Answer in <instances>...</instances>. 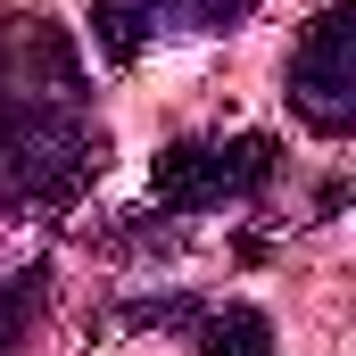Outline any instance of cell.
<instances>
[{
	"label": "cell",
	"mask_w": 356,
	"mask_h": 356,
	"mask_svg": "<svg viewBox=\"0 0 356 356\" xmlns=\"http://www.w3.org/2000/svg\"><path fill=\"white\" fill-rule=\"evenodd\" d=\"M108 166V133L83 99H0V207L67 216Z\"/></svg>",
	"instance_id": "cell-1"
},
{
	"label": "cell",
	"mask_w": 356,
	"mask_h": 356,
	"mask_svg": "<svg viewBox=\"0 0 356 356\" xmlns=\"http://www.w3.org/2000/svg\"><path fill=\"white\" fill-rule=\"evenodd\" d=\"M282 175V141L273 133H191L149 158V191L175 216H216V207H249Z\"/></svg>",
	"instance_id": "cell-2"
},
{
	"label": "cell",
	"mask_w": 356,
	"mask_h": 356,
	"mask_svg": "<svg viewBox=\"0 0 356 356\" xmlns=\"http://www.w3.org/2000/svg\"><path fill=\"white\" fill-rule=\"evenodd\" d=\"M356 0H332L307 33H298V50H290V75H282V91H290V116L315 133V141H348L356 124Z\"/></svg>",
	"instance_id": "cell-3"
},
{
	"label": "cell",
	"mask_w": 356,
	"mask_h": 356,
	"mask_svg": "<svg viewBox=\"0 0 356 356\" xmlns=\"http://www.w3.org/2000/svg\"><path fill=\"white\" fill-rule=\"evenodd\" d=\"M257 17V0H91V50L108 67L149 58L158 42H207V33H241Z\"/></svg>",
	"instance_id": "cell-4"
},
{
	"label": "cell",
	"mask_w": 356,
	"mask_h": 356,
	"mask_svg": "<svg viewBox=\"0 0 356 356\" xmlns=\"http://www.w3.org/2000/svg\"><path fill=\"white\" fill-rule=\"evenodd\" d=\"M50 315V257H0V356H17Z\"/></svg>",
	"instance_id": "cell-5"
},
{
	"label": "cell",
	"mask_w": 356,
	"mask_h": 356,
	"mask_svg": "<svg viewBox=\"0 0 356 356\" xmlns=\"http://www.w3.org/2000/svg\"><path fill=\"white\" fill-rule=\"evenodd\" d=\"M199 356H282V348L257 307H224V315H199Z\"/></svg>",
	"instance_id": "cell-6"
},
{
	"label": "cell",
	"mask_w": 356,
	"mask_h": 356,
	"mask_svg": "<svg viewBox=\"0 0 356 356\" xmlns=\"http://www.w3.org/2000/svg\"><path fill=\"white\" fill-rule=\"evenodd\" d=\"M182 232L166 216H108L99 224V249H124V257H149V249H175Z\"/></svg>",
	"instance_id": "cell-7"
}]
</instances>
